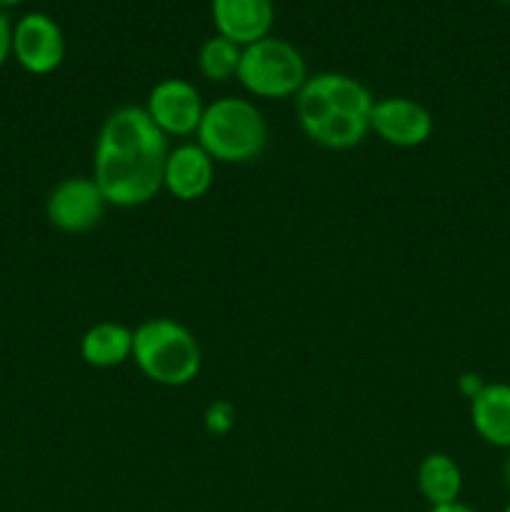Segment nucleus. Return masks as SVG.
<instances>
[{
	"label": "nucleus",
	"mask_w": 510,
	"mask_h": 512,
	"mask_svg": "<svg viewBox=\"0 0 510 512\" xmlns=\"http://www.w3.org/2000/svg\"><path fill=\"white\" fill-rule=\"evenodd\" d=\"M415 485L430 508L458 503L463 493V470L448 453H428L415 470Z\"/></svg>",
	"instance_id": "nucleus-14"
},
{
	"label": "nucleus",
	"mask_w": 510,
	"mask_h": 512,
	"mask_svg": "<svg viewBox=\"0 0 510 512\" xmlns=\"http://www.w3.org/2000/svg\"><path fill=\"white\" fill-rule=\"evenodd\" d=\"M233 418H235L233 405L218 400V403L210 405L208 413H205V425H208V430L213 435H225L230 428H233Z\"/></svg>",
	"instance_id": "nucleus-16"
},
{
	"label": "nucleus",
	"mask_w": 510,
	"mask_h": 512,
	"mask_svg": "<svg viewBox=\"0 0 510 512\" xmlns=\"http://www.w3.org/2000/svg\"><path fill=\"white\" fill-rule=\"evenodd\" d=\"M240 55H243L240 45H235L233 40L215 33L198 50L200 75L205 80H210V83H230V80L238 78Z\"/></svg>",
	"instance_id": "nucleus-15"
},
{
	"label": "nucleus",
	"mask_w": 510,
	"mask_h": 512,
	"mask_svg": "<svg viewBox=\"0 0 510 512\" xmlns=\"http://www.w3.org/2000/svg\"><path fill=\"white\" fill-rule=\"evenodd\" d=\"M308 75L303 53L288 40L268 35V38L245 45L235 80L253 98L285 100L300 93Z\"/></svg>",
	"instance_id": "nucleus-5"
},
{
	"label": "nucleus",
	"mask_w": 510,
	"mask_h": 512,
	"mask_svg": "<svg viewBox=\"0 0 510 512\" xmlns=\"http://www.w3.org/2000/svg\"><path fill=\"white\" fill-rule=\"evenodd\" d=\"M428 512H478L475 508H470V505L465 503H448V505H438V508H430Z\"/></svg>",
	"instance_id": "nucleus-19"
},
{
	"label": "nucleus",
	"mask_w": 510,
	"mask_h": 512,
	"mask_svg": "<svg viewBox=\"0 0 510 512\" xmlns=\"http://www.w3.org/2000/svg\"><path fill=\"white\" fill-rule=\"evenodd\" d=\"M168 150V138L143 105H123L100 125L90 178L110 208H140L163 190Z\"/></svg>",
	"instance_id": "nucleus-1"
},
{
	"label": "nucleus",
	"mask_w": 510,
	"mask_h": 512,
	"mask_svg": "<svg viewBox=\"0 0 510 512\" xmlns=\"http://www.w3.org/2000/svg\"><path fill=\"white\" fill-rule=\"evenodd\" d=\"M470 425L490 448L510 450V383H485L470 400Z\"/></svg>",
	"instance_id": "nucleus-12"
},
{
	"label": "nucleus",
	"mask_w": 510,
	"mask_h": 512,
	"mask_svg": "<svg viewBox=\"0 0 510 512\" xmlns=\"http://www.w3.org/2000/svg\"><path fill=\"white\" fill-rule=\"evenodd\" d=\"M293 100L300 130L320 148L350 150L368 138L375 98L353 75H308Z\"/></svg>",
	"instance_id": "nucleus-2"
},
{
	"label": "nucleus",
	"mask_w": 510,
	"mask_h": 512,
	"mask_svg": "<svg viewBox=\"0 0 510 512\" xmlns=\"http://www.w3.org/2000/svg\"><path fill=\"white\" fill-rule=\"evenodd\" d=\"M143 108L168 140L198 133L205 113L203 95L185 78H163L155 83Z\"/></svg>",
	"instance_id": "nucleus-7"
},
{
	"label": "nucleus",
	"mask_w": 510,
	"mask_h": 512,
	"mask_svg": "<svg viewBox=\"0 0 510 512\" xmlns=\"http://www.w3.org/2000/svg\"><path fill=\"white\" fill-rule=\"evenodd\" d=\"M23 0H0V10L3 8H13V5H20Z\"/></svg>",
	"instance_id": "nucleus-21"
},
{
	"label": "nucleus",
	"mask_w": 510,
	"mask_h": 512,
	"mask_svg": "<svg viewBox=\"0 0 510 512\" xmlns=\"http://www.w3.org/2000/svg\"><path fill=\"white\" fill-rule=\"evenodd\" d=\"M195 138L215 163L245 165L263 155L268 145V123L253 100L225 95L205 105Z\"/></svg>",
	"instance_id": "nucleus-4"
},
{
	"label": "nucleus",
	"mask_w": 510,
	"mask_h": 512,
	"mask_svg": "<svg viewBox=\"0 0 510 512\" xmlns=\"http://www.w3.org/2000/svg\"><path fill=\"white\" fill-rule=\"evenodd\" d=\"M495 3H503V5H510V0H495Z\"/></svg>",
	"instance_id": "nucleus-22"
},
{
	"label": "nucleus",
	"mask_w": 510,
	"mask_h": 512,
	"mask_svg": "<svg viewBox=\"0 0 510 512\" xmlns=\"http://www.w3.org/2000/svg\"><path fill=\"white\" fill-rule=\"evenodd\" d=\"M435 118L423 103L405 95L375 100L370 113V133L393 148H420L433 138Z\"/></svg>",
	"instance_id": "nucleus-9"
},
{
	"label": "nucleus",
	"mask_w": 510,
	"mask_h": 512,
	"mask_svg": "<svg viewBox=\"0 0 510 512\" xmlns=\"http://www.w3.org/2000/svg\"><path fill=\"white\" fill-rule=\"evenodd\" d=\"M13 58L30 75H50L65 60L63 28L50 15L25 13L13 25Z\"/></svg>",
	"instance_id": "nucleus-8"
},
{
	"label": "nucleus",
	"mask_w": 510,
	"mask_h": 512,
	"mask_svg": "<svg viewBox=\"0 0 510 512\" xmlns=\"http://www.w3.org/2000/svg\"><path fill=\"white\" fill-rule=\"evenodd\" d=\"M210 15L218 35L235 45L255 43L268 38L275 25L273 0H210Z\"/></svg>",
	"instance_id": "nucleus-11"
},
{
	"label": "nucleus",
	"mask_w": 510,
	"mask_h": 512,
	"mask_svg": "<svg viewBox=\"0 0 510 512\" xmlns=\"http://www.w3.org/2000/svg\"><path fill=\"white\" fill-rule=\"evenodd\" d=\"M215 160L195 140L168 150L163 165V190L180 203L205 198L215 183Z\"/></svg>",
	"instance_id": "nucleus-10"
},
{
	"label": "nucleus",
	"mask_w": 510,
	"mask_h": 512,
	"mask_svg": "<svg viewBox=\"0 0 510 512\" xmlns=\"http://www.w3.org/2000/svg\"><path fill=\"white\" fill-rule=\"evenodd\" d=\"M133 360L140 373L163 388H185L203 368L198 338L173 318L143 320L133 330Z\"/></svg>",
	"instance_id": "nucleus-3"
},
{
	"label": "nucleus",
	"mask_w": 510,
	"mask_h": 512,
	"mask_svg": "<svg viewBox=\"0 0 510 512\" xmlns=\"http://www.w3.org/2000/svg\"><path fill=\"white\" fill-rule=\"evenodd\" d=\"M503 478H505V485H508V490H510V455H508V460H505V470H503Z\"/></svg>",
	"instance_id": "nucleus-20"
},
{
	"label": "nucleus",
	"mask_w": 510,
	"mask_h": 512,
	"mask_svg": "<svg viewBox=\"0 0 510 512\" xmlns=\"http://www.w3.org/2000/svg\"><path fill=\"white\" fill-rule=\"evenodd\" d=\"M10 55H13V23L0 10V68H3Z\"/></svg>",
	"instance_id": "nucleus-17"
},
{
	"label": "nucleus",
	"mask_w": 510,
	"mask_h": 512,
	"mask_svg": "<svg viewBox=\"0 0 510 512\" xmlns=\"http://www.w3.org/2000/svg\"><path fill=\"white\" fill-rule=\"evenodd\" d=\"M503 512H510V503H508V505H505V508H503Z\"/></svg>",
	"instance_id": "nucleus-23"
},
{
	"label": "nucleus",
	"mask_w": 510,
	"mask_h": 512,
	"mask_svg": "<svg viewBox=\"0 0 510 512\" xmlns=\"http://www.w3.org/2000/svg\"><path fill=\"white\" fill-rule=\"evenodd\" d=\"M108 208V200L103 198L95 180L88 175L60 180L45 200L48 223L65 235L90 233L93 228H98Z\"/></svg>",
	"instance_id": "nucleus-6"
},
{
	"label": "nucleus",
	"mask_w": 510,
	"mask_h": 512,
	"mask_svg": "<svg viewBox=\"0 0 510 512\" xmlns=\"http://www.w3.org/2000/svg\"><path fill=\"white\" fill-rule=\"evenodd\" d=\"M80 358L98 370L128 363L133 358V330L115 320H100L90 325L80 338Z\"/></svg>",
	"instance_id": "nucleus-13"
},
{
	"label": "nucleus",
	"mask_w": 510,
	"mask_h": 512,
	"mask_svg": "<svg viewBox=\"0 0 510 512\" xmlns=\"http://www.w3.org/2000/svg\"><path fill=\"white\" fill-rule=\"evenodd\" d=\"M483 385H485V380L480 378L478 373H463V375H460V378H458V390H460V393H463L468 400H473L475 395H478L480 390H483Z\"/></svg>",
	"instance_id": "nucleus-18"
}]
</instances>
